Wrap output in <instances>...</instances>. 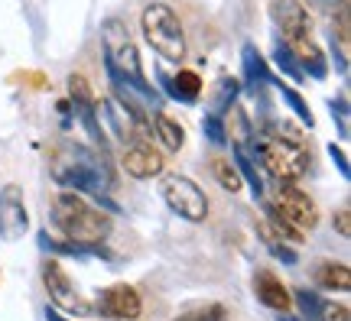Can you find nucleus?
Here are the masks:
<instances>
[{"label":"nucleus","mask_w":351,"mask_h":321,"mask_svg":"<svg viewBox=\"0 0 351 321\" xmlns=\"http://www.w3.org/2000/svg\"><path fill=\"white\" fill-rule=\"evenodd\" d=\"M52 221L69 237V244L88 250H98L111 234V218L101 214L95 205H88L78 192H62L52 201Z\"/></svg>","instance_id":"f257e3e1"},{"label":"nucleus","mask_w":351,"mask_h":321,"mask_svg":"<svg viewBox=\"0 0 351 321\" xmlns=\"http://www.w3.org/2000/svg\"><path fill=\"white\" fill-rule=\"evenodd\" d=\"M52 175L59 185H69L72 192H88L95 198L111 188V169L104 156L78 143H69L52 156Z\"/></svg>","instance_id":"f03ea898"},{"label":"nucleus","mask_w":351,"mask_h":321,"mask_svg":"<svg viewBox=\"0 0 351 321\" xmlns=\"http://www.w3.org/2000/svg\"><path fill=\"white\" fill-rule=\"evenodd\" d=\"M101 39H104V65H108V75H111V78H121V81H127V85L140 88V91H147V94H153V98H160V94L147 85V78H143L140 52H137V46L130 42L124 26L117 23V20L104 23Z\"/></svg>","instance_id":"7ed1b4c3"},{"label":"nucleus","mask_w":351,"mask_h":321,"mask_svg":"<svg viewBox=\"0 0 351 321\" xmlns=\"http://www.w3.org/2000/svg\"><path fill=\"white\" fill-rule=\"evenodd\" d=\"M257 159L276 182H300L309 172V153L296 140H283V136L263 133L257 140Z\"/></svg>","instance_id":"20e7f679"},{"label":"nucleus","mask_w":351,"mask_h":321,"mask_svg":"<svg viewBox=\"0 0 351 321\" xmlns=\"http://www.w3.org/2000/svg\"><path fill=\"white\" fill-rule=\"evenodd\" d=\"M140 29L143 39L150 42L153 49L160 52L169 62H179L186 55V36H182V23L166 3H150L143 16H140Z\"/></svg>","instance_id":"39448f33"},{"label":"nucleus","mask_w":351,"mask_h":321,"mask_svg":"<svg viewBox=\"0 0 351 321\" xmlns=\"http://www.w3.org/2000/svg\"><path fill=\"white\" fill-rule=\"evenodd\" d=\"M160 195H163V201L179 218H186V221H192V224L205 221V214H208V198H205V192H202L189 175H179V172L163 175Z\"/></svg>","instance_id":"423d86ee"},{"label":"nucleus","mask_w":351,"mask_h":321,"mask_svg":"<svg viewBox=\"0 0 351 321\" xmlns=\"http://www.w3.org/2000/svg\"><path fill=\"white\" fill-rule=\"evenodd\" d=\"M43 285H46V292H49L56 309L69 311L72 318H85V315H91V305L85 302V296L78 292L75 283L69 279V272H65L56 259H46V263H43Z\"/></svg>","instance_id":"0eeeda50"},{"label":"nucleus","mask_w":351,"mask_h":321,"mask_svg":"<svg viewBox=\"0 0 351 321\" xmlns=\"http://www.w3.org/2000/svg\"><path fill=\"white\" fill-rule=\"evenodd\" d=\"M91 311H98L111 321H137L143 311V302H140V292L134 285H108L95 296Z\"/></svg>","instance_id":"6e6552de"},{"label":"nucleus","mask_w":351,"mask_h":321,"mask_svg":"<svg viewBox=\"0 0 351 321\" xmlns=\"http://www.w3.org/2000/svg\"><path fill=\"white\" fill-rule=\"evenodd\" d=\"M276 208L280 214L287 218L296 231H315V224H319V208H315V201L302 188H296L293 182H280V195H276Z\"/></svg>","instance_id":"1a4fd4ad"},{"label":"nucleus","mask_w":351,"mask_h":321,"mask_svg":"<svg viewBox=\"0 0 351 321\" xmlns=\"http://www.w3.org/2000/svg\"><path fill=\"white\" fill-rule=\"evenodd\" d=\"M29 227V214H26L23 188L20 185H3L0 188V237L3 240H20Z\"/></svg>","instance_id":"9d476101"},{"label":"nucleus","mask_w":351,"mask_h":321,"mask_svg":"<svg viewBox=\"0 0 351 321\" xmlns=\"http://www.w3.org/2000/svg\"><path fill=\"white\" fill-rule=\"evenodd\" d=\"M270 16H274L276 29L283 33L287 42L313 36V20H309V13L300 0H270Z\"/></svg>","instance_id":"9b49d317"},{"label":"nucleus","mask_w":351,"mask_h":321,"mask_svg":"<svg viewBox=\"0 0 351 321\" xmlns=\"http://www.w3.org/2000/svg\"><path fill=\"white\" fill-rule=\"evenodd\" d=\"M121 162H124L127 175H134V179H153V175L163 172V153L147 143V140H130L124 143V153H121Z\"/></svg>","instance_id":"f8f14e48"},{"label":"nucleus","mask_w":351,"mask_h":321,"mask_svg":"<svg viewBox=\"0 0 351 321\" xmlns=\"http://www.w3.org/2000/svg\"><path fill=\"white\" fill-rule=\"evenodd\" d=\"M254 292H257V298H261L267 309H274L276 315H287V311L293 309V296H289V289L280 283L270 270L254 272Z\"/></svg>","instance_id":"ddd939ff"},{"label":"nucleus","mask_w":351,"mask_h":321,"mask_svg":"<svg viewBox=\"0 0 351 321\" xmlns=\"http://www.w3.org/2000/svg\"><path fill=\"white\" fill-rule=\"evenodd\" d=\"M101 114L104 120L111 127V133L121 140V143H130L137 140V127H140V117L127 104H121V98H104L101 101Z\"/></svg>","instance_id":"4468645a"},{"label":"nucleus","mask_w":351,"mask_h":321,"mask_svg":"<svg viewBox=\"0 0 351 321\" xmlns=\"http://www.w3.org/2000/svg\"><path fill=\"white\" fill-rule=\"evenodd\" d=\"M289 52L296 55V62H300L302 72H309L313 78H326L328 75V65H326V55H322V49L315 46L313 39H293V42H287Z\"/></svg>","instance_id":"2eb2a0df"},{"label":"nucleus","mask_w":351,"mask_h":321,"mask_svg":"<svg viewBox=\"0 0 351 321\" xmlns=\"http://www.w3.org/2000/svg\"><path fill=\"white\" fill-rule=\"evenodd\" d=\"M163 85H166V91H169L176 101H182V104H195V101H199V91H202V78L186 68V72H179L176 78L166 75Z\"/></svg>","instance_id":"dca6fc26"},{"label":"nucleus","mask_w":351,"mask_h":321,"mask_svg":"<svg viewBox=\"0 0 351 321\" xmlns=\"http://www.w3.org/2000/svg\"><path fill=\"white\" fill-rule=\"evenodd\" d=\"M315 283L328 292H348L351 289V270L345 263H322L315 270Z\"/></svg>","instance_id":"f3484780"},{"label":"nucleus","mask_w":351,"mask_h":321,"mask_svg":"<svg viewBox=\"0 0 351 321\" xmlns=\"http://www.w3.org/2000/svg\"><path fill=\"white\" fill-rule=\"evenodd\" d=\"M153 133L163 140L166 149H182V143H186V130H182V124H176L173 117H166L163 111L153 114Z\"/></svg>","instance_id":"a211bd4d"},{"label":"nucleus","mask_w":351,"mask_h":321,"mask_svg":"<svg viewBox=\"0 0 351 321\" xmlns=\"http://www.w3.org/2000/svg\"><path fill=\"white\" fill-rule=\"evenodd\" d=\"M225 133L234 136V143L238 149H247L254 140V130H251V120H247V114L241 111V104H231V114H228V130Z\"/></svg>","instance_id":"6ab92c4d"},{"label":"nucleus","mask_w":351,"mask_h":321,"mask_svg":"<svg viewBox=\"0 0 351 321\" xmlns=\"http://www.w3.org/2000/svg\"><path fill=\"white\" fill-rule=\"evenodd\" d=\"M244 75H247V81H251L254 91H257V85L270 81V72H267V65H263V59L257 55L254 46H244Z\"/></svg>","instance_id":"aec40b11"},{"label":"nucleus","mask_w":351,"mask_h":321,"mask_svg":"<svg viewBox=\"0 0 351 321\" xmlns=\"http://www.w3.org/2000/svg\"><path fill=\"white\" fill-rule=\"evenodd\" d=\"M176 321H228V309L221 302H205V305L186 309Z\"/></svg>","instance_id":"412c9836"},{"label":"nucleus","mask_w":351,"mask_h":321,"mask_svg":"<svg viewBox=\"0 0 351 321\" xmlns=\"http://www.w3.org/2000/svg\"><path fill=\"white\" fill-rule=\"evenodd\" d=\"M293 302H296V309H300L302 321H322V298L309 292V289H300V292H293Z\"/></svg>","instance_id":"4be33fe9"},{"label":"nucleus","mask_w":351,"mask_h":321,"mask_svg":"<svg viewBox=\"0 0 351 321\" xmlns=\"http://www.w3.org/2000/svg\"><path fill=\"white\" fill-rule=\"evenodd\" d=\"M212 175L218 179V185L225 188V192H238V188H241L238 169H234V166H231L225 156H215V159H212Z\"/></svg>","instance_id":"5701e85b"},{"label":"nucleus","mask_w":351,"mask_h":321,"mask_svg":"<svg viewBox=\"0 0 351 321\" xmlns=\"http://www.w3.org/2000/svg\"><path fill=\"white\" fill-rule=\"evenodd\" d=\"M276 88L283 91V101H287L289 107L296 111V117H300L302 124H306V127H309V130H313V127H315V117H313V111H309V104L302 101V94H300V91H296V88H289V85H283V81H276Z\"/></svg>","instance_id":"b1692460"},{"label":"nucleus","mask_w":351,"mask_h":321,"mask_svg":"<svg viewBox=\"0 0 351 321\" xmlns=\"http://www.w3.org/2000/svg\"><path fill=\"white\" fill-rule=\"evenodd\" d=\"M234 162H238V169H241V179H247V185H251L254 198H261L263 195V182H261V175H257V169H254V162L247 159V149H238L234 153Z\"/></svg>","instance_id":"393cba45"},{"label":"nucleus","mask_w":351,"mask_h":321,"mask_svg":"<svg viewBox=\"0 0 351 321\" xmlns=\"http://www.w3.org/2000/svg\"><path fill=\"white\" fill-rule=\"evenodd\" d=\"M274 59H276V65H280V68L293 78V81H302V78H306V72H302L300 62H296V55L289 52V46H283V42H280V46H276V52H274Z\"/></svg>","instance_id":"a878e982"},{"label":"nucleus","mask_w":351,"mask_h":321,"mask_svg":"<svg viewBox=\"0 0 351 321\" xmlns=\"http://www.w3.org/2000/svg\"><path fill=\"white\" fill-rule=\"evenodd\" d=\"M202 130H205V136L212 140L215 146H225L228 143V133H225V120L218 117V114H205V120H202Z\"/></svg>","instance_id":"bb28decb"},{"label":"nucleus","mask_w":351,"mask_h":321,"mask_svg":"<svg viewBox=\"0 0 351 321\" xmlns=\"http://www.w3.org/2000/svg\"><path fill=\"white\" fill-rule=\"evenodd\" d=\"M267 214H270V221H274V227H276V234H283V237H289V240H302V231H296L293 224L280 214V208L276 205H267Z\"/></svg>","instance_id":"cd10ccee"},{"label":"nucleus","mask_w":351,"mask_h":321,"mask_svg":"<svg viewBox=\"0 0 351 321\" xmlns=\"http://www.w3.org/2000/svg\"><path fill=\"white\" fill-rule=\"evenodd\" d=\"M69 91H72V104H95V94L82 75H72L69 78Z\"/></svg>","instance_id":"c85d7f7f"},{"label":"nucleus","mask_w":351,"mask_h":321,"mask_svg":"<svg viewBox=\"0 0 351 321\" xmlns=\"http://www.w3.org/2000/svg\"><path fill=\"white\" fill-rule=\"evenodd\" d=\"M332 114L339 117V133L348 136V101H345V98H332Z\"/></svg>","instance_id":"c756f323"},{"label":"nucleus","mask_w":351,"mask_h":321,"mask_svg":"<svg viewBox=\"0 0 351 321\" xmlns=\"http://www.w3.org/2000/svg\"><path fill=\"white\" fill-rule=\"evenodd\" d=\"M322 321H348V309L335 305V302H326L322 305Z\"/></svg>","instance_id":"7c9ffc66"},{"label":"nucleus","mask_w":351,"mask_h":321,"mask_svg":"<svg viewBox=\"0 0 351 321\" xmlns=\"http://www.w3.org/2000/svg\"><path fill=\"white\" fill-rule=\"evenodd\" d=\"M328 156H332V162L339 166V172L345 175V179H348V175H351V166H348V156H345V149L332 143V146H328Z\"/></svg>","instance_id":"2f4dec72"},{"label":"nucleus","mask_w":351,"mask_h":321,"mask_svg":"<svg viewBox=\"0 0 351 321\" xmlns=\"http://www.w3.org/2000/svg\"><path fill=\"white\" fill-rule=\"evenodd\" d=\"M234 94H238V85L225 78L221 88H218V104H221V107H231V104H234Z\"/></svg>","instance_id":"473e14b6"},{"label":"nucleus","mask_w":351,"mask_h":321,"mask_svg":"<svg viewBox=\"0 0 351 321\" xmlns=\"http://www.w3.org/2000/svg\"><path fill=\"white\" fill-rule=\"evenodd\" d=\"M335 227H339L341 237H351V211L348 208H341L339 214H335Z\"/></svg>","instance_id":"72a5a7b5"},{"label":"nucleus","mask_w":351,"mask_h":321,"mask_svg":"<svg viewBox=\"0 0 351 321\" xmlns=\"http://www.w3.org/2000/svg\"><path fill=\"white\" fill-rule=\"evenodd\" d=\"M274 253H276L280 259H283V263H289V266L296 263V253H293L289 247H283V244H274Z\"/></svg>","instance_id":"f704fd0d"},{"label":"nucleus","mask_w":351,"mask_h":321,"mask_svg":"<svg viewBox=\"0 0 351 321\" xmlns=\"http://www.w3.org/2000/svg\"><path fill=\"white\" fill-rule=\"evenodd\" d=\"M46 321H69V318H62L56 305H46Z\"/></svg>","instance_id":"c9c22d12"},{"label":"nucleus","mask_w":351,"mask_h":321,"mask_svg":"<svg viewBox=\"0 0 351 321\" xmlns=\"http://www.w3.org/2000/svg\"><path fill=\"white\" fill-rule=\"evenodd\" d=\"M280 321H296V318H289V311H287V315H280Z\"/></svg>","instance_id":"e433bc0d"}]
</instances>
